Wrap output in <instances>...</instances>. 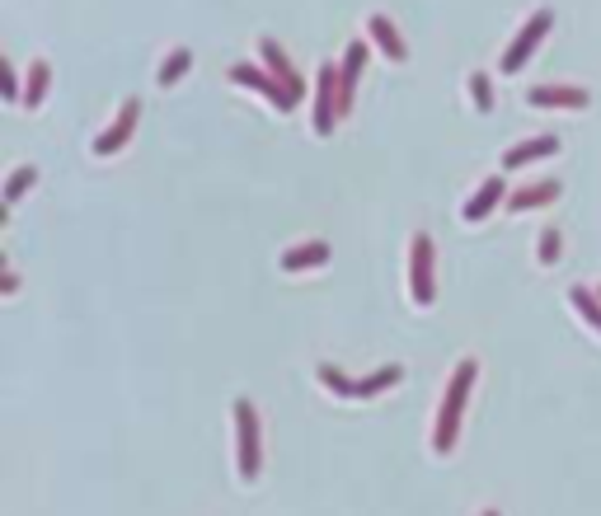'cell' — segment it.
<instances>
[{"mask_svg": "<svg viewBox=\"0 0 601 516\" xmlns=\"http://www.w3.org/2000/svg\"><path fill=\"white\" fill-rule=\"evenodd\" d=\"M479 380V362L475 357H461L456 371L447 376V390H442V404H437V418H432V456L447 460L461 441V418H465V404H470V390Z\"/></svg>", "mask_w": 601, "mask_h": 516, "instance_id": "obj_1", "label": "cell"}, {"mask_svg": "<svg viewBox=\"0 0 601 516\" xmlns=\"http://www.w3.org/2000/svg\"><path fill=\"white\" fill-rule=\"evenodd\" d=\"M235 470H240V484H259L263 474V423L259 409L249 399H235Z\"/></svg>", "mask_w": 601, "mask_h": 516, "instance_id": "obj_2", "label": "cell"}, {"mask_svg": "<svg viewBox=\"0 0 601 516\" xmlns=\"http://www.w3.org/2000/svg\"><path fill=\"white\" fill-rule=\"evenodd\" d=\"M315 376H320V385L334 399H376V395H386V390H395V385L404 380V371H400V366H381L376 376H357L353 380L348 371H339L334 362H324Z\"/></svg>", "mask_w": 601, "mask_h": 516, "instance_id": "obj_3", "label": "cell"}, {"mask_svg": "<svg viewBox=\"0 0 601 516\" xmlns=\"http://www.w3.org/2000/svg\"><path fill=\"white\" fill-rule=\"evenodd\" d=\"M550 29H555V10H550V5L531 10V15H526V24L517 29V38L508 43V52H503V61H498V71H503V76H517L526 61L536 57V47L545 43V33H550Z\"/></svg>", "mask_w": 601, "mask_h": 516, "instance_id": "obj_4", "label": "cell"}, {"mask_svg": "<svg viewBox=\"0 0 601 516\" xmlns=\"http://www.w3.org/2000/svg\"><path fill=\"white\" fill-rule=\"evenodd\" d=\"M437 254H432V235L414 230V240H409V301L418 310H428L437 301Z\"/></svg>", "mask_w": 601, "mask_h": 516, "instance_id": "obj_5", "label": "cell"}, {"mask_svg": "<svg viewBox=\"0 0 601 516\" xmlns=\"http://www.w3.org/2000/svg\"><path fill=\"white\" fill-rule=\"evenodd\" d=\"M339 66L334 61H324L320 66V80H315V137H334V127H339Z\"/></svg>", "mask_w": 601, "mask_h": 516, "instance_id": "obj_6", "label": "cell"}, {"mask_svg": "<svg viewBox=\"0 0 601 516\" xmlns=\"http://www.w3.org/2000/svg\"><path fill=\"white\" fill-rule=\"evenodd\" d=\"M231 85H240V90H249V94H259V99H268V104L278 108V113H292L296 108V99H292V90L282 85L273 71H259V66H231Z\"/></svg>", "mask_w": 601, "mask_h": 516, "instance_id": "obj_7", "label": "cell"}, {"mask_svg": "<svg viewBox=\"0 0 601 516\" xmlns=\"http://www.w3.org/2000/svg\"><path fill=\"white\" fill-rule=\"evenodd\" d=\"M137 122H141V99H123V108H118V118L108 122L104 132L94 137V160H108V155H118L132 141V132H137Z\"/></svg>", "mask_w": 601, "mask_h": 516, "instance_id": "obj_8", "label": "cell"}, {"mask_svg": "<svg viewBox=\"0 0 601 516\" xmlns=\"http://www.w3.org/2000/svg\"><path fill=\"white\" fill-rule=\"evenodd\" d=\"M503 202H508V183H503V174H489V179L470 193V202L461 207V216L470 221V226H479V221H484L489 212H498Z\"/></svg>", "mask_w": 601, "mask_h": 516, "instance_id": "obj_9", "label": "cell"}, {"mask_svg": "<svg viewBox=\"0 0 601 516\" xmlns=\"http://www.w3.org/2000/svg\"><path fill=\"white\" fill-rule=\"evenodd\" d=\"M559 193H564V183L559 179H536V183H522V188H512L508 193V212H536V207H550V202H559Z\"/></svg>", "mask_w": 601, "mask_h": 516, "instance_id": "obj_10", "label": "cell"}, {"mask_svg": "<svg viewBox=\"0 0 601 516\" xmlns=\"http://www.w3.org/2000/svg\"><path fill=\"white\" fill-rule=\"evenodd\" d=\"M259 61H263V71H273V76L292 90V99L301 104V94H306V80L296 76V66L287 61V52H282V43L278 38H259Z\"/></svg>", "mask_w": 601, "mask_h": 516, "instance_id": "obj_11", "label": "cell"}, {"mask_svg": "<svg viewBox=\"0 0 601 516\" xmlns=\"http://www.w3.org/2000/svg\"><path fill=\"white\" fill-rule=\"evenodd\" d=\"M362 66H367V43H348L343 66H339V113L343 118L353 113V94H357V80H362Z\"/></svg>", "mask_w": 601, "mask_h": 516, "instance_id": "obj_12", "label": "cell"}, {"mask_svg": "<svg viewBox=\"0 0 601 516\" xmlns=\"http://www.w3.org/2000/svg\"><path fill=\"white\" fill-rule=\"evenodd\" d=\"M526 104L531 108H587L592 94H587L583 85H536V90H526Z\"/></svg>", "mask_w": 601, "mask_h": 516, "instance_id": "obj_13", "label": "cell"}, {"mask_svg": "<svg viewBox=\"0 0 601 516\" xmlns=\"http://www.w3.org/2000/svg\"><path fill=\"white\" fill-rule=\"evenodd\" d=\"M329 258H334V249H329L324 240H306V244H292L278 263H282V273L287 277H296V273H310V268H324Z\"/></svg>", "mask_w": 601, "mask_h": 516, "instance_id": "obj_14", "label": "cell"}, {"mask_svg": "<svg viewBox=\"0 0 601 516\" xmlns=\"http://www.w3.org/2000/svg\"><path fill=\"white\" fill-rule=\"evenodd\" d=\"M367 38L376 43V52L390 61V66H400L409 52H404V38H400V29L390 24L386 15H367Z\"/></svg>", "mask_w": 601, "mask_h": 516, "instance_id": "obj_15", "label": "cell"}, {"mask_svg": "<svg viewBox=\"0 0 601 516\" xmlns=\"http://www.w3.org/2000/svg\"><path fill=\"white\" fill-rule=\"evenodd\" d=\"M559 155V137H531V141H517L508 155H503V169H526L536 160H550Z\"/></svg>", "mask_w": 601, "mask_h": 516, "instance_id": "obj_16", "label": "cell"}, {"mask_svg": "<svg viewBox=\"0 0 601 516\" xmlns=\"http://www.w3.org/2000/svg\"><path fill=\"white\" fill-rule=\"evenodd\" d=\"M47 85H52V66H47L43 57H33L29 76H24V99H19V104H24V108H43L47 104Z\"/></svg>", "mask_w": 601, "mask_h": 516, "instance_id": "obj_17", "label": "cell"}, {"mask_svg": "<svg viewBox=\"0 0 601 516\" xmlns=\"http://www.w3.org/2000/svg\"><path fill=\"white\" fill-rule=\"evenodd\" d=\"M188 71H193V52H188V47H170V57L160 61V71H155V85H160V90H174Z\"/></svg>", "mask_w": 601, "mask_h": 516, "instance_id": "obj_18", "label": "cell"}, {"mask_svg": "<svg viewBox=\"0 0 601 516\" xmlns=\"http://www.w3.org/2000/svg\"><path fill=\"white\" fill-rule=\"evenodd\" d=\"M569 305H573V315L583 319L592 334H601V296H597V291L573 287V291H569Z\"/></svg>", "mask_w": 601, "mask_h": 516, "instance_id": "obj_19", "label": "cell"}, {"mask_svg": "<svg viewBox=\"0 0 601 516\" xmlns=\"http://www.w3.org/2000/svg\"><path fill=\"white\" fill-rule=\"evenodd\" d=\"M536 258H540V268H555V263H559V254H564V235H559V230L555 226H545V230H540V235H536Z\"/></svg>", "mask_w": 601, "mask_h": 516, "instance_id": "obj_20", "label": "cell"}, {"mask_svg": "<svg viewBox=\"0 0 601 516\" xmlns=\"http://www.w3.org/2000/svg\"><path fill=\"white\" fill-rule=\"evenodd\" d=\"M33 183H38V165H24V169H15L10 179H5V207H15L24 193H29Z\"/></svg>", "mask_w": 601, "mask_h": 516, "instance_id": "obj_21", "label": "cell"}, {"mask_svg": "<svg viewBox=\"0 0 601 516\" xmlns=\"http://www.w3.org/2000/svg\"><path fill=\"white\" fill-rule=\"evenodd\" d=\"M470 104H475V113H494V85H489V76L484 71H470Z\"/></svg>", "mask_w": 601, "mask_h": 516, "instance_id": "obj_22", "label": "cell"}, {"mask_svg": "<svg viewBox=\"0 0 601 516\" xmlns=\"http://www.w3.org/2000/svg\"><path fill=\"white\" fill-rule=\"evenodd\" d=\"M0 85H5V99H10V104H19V99H24V80H19V71L15 66H10V61H5V71H0Z\"/></svg>", "mask_w": 601, "mask_h": 516, "instance_id": "obj_23", "label": "cell"}, {"mask_svg": "<svg viewBox=\"0 0 601 516\" xmlns=\"http://www.w3.org/2000/svg\"><path fill=\"white\" fill-rule=\"evenodd\" d=\"M479 516H503V512H494V507H484V512H479Z\"/></svg>", "mask_w": 601, "mask_h": 516, "instance_id": "obj_24", "label": "cell"}, {"mask_svg": "<svg viewBox=\"0 0 601 516\" xmlns=\"http://www.w3.org/2000/svg\"><path fill=\"white\" fill-rule=\"evenodd\" d=\"M597 296H601V287H597Z\"/></svg>", "mask_w": 601, "mask_h": 516, "instance_id": "obj_25", "label": "cell"}]
</instances>
